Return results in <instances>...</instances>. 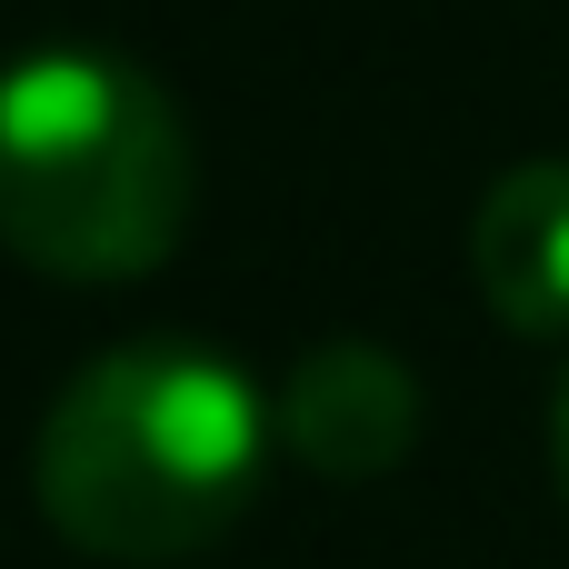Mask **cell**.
Instances as JSON below:
<instances>
[{"label": "cell", "mask_w": 569, "mask_h": 569, "mask_svg": "<svg viewBox=\"0 0 569 569\" xmlns=\"http://www.w3.org/2000/svg\"><path fill=\"white\" fill-rule=\"evenodd\" d=\"M190 130L120 50L0 60V250L50 280H140L190 230Z\"/></svg>", "instance_id": "7a4b0ae2"}, {"label": "cell", "mask_w": 569, "mask_h": 569, "mask_svg": "<svg viewBox=\"0 0 569 569\" xmlns=\"http://www.w3.org/2000/svg\"><path fill=\"white\" fill-rule=\"evenodd\" d=\"M270 460V410L200 340H120L40 410L30 490L80 560L170 569L230 540Z\"/></svg>", "instance_id": "6da1fadb"}, {"label": "cell", "mask_w": 569, "mask_h": 569, "mask_svg": "<svg viewBox=\"0 0 569 569\" xmlns=\"http://www.w3.org/2000/svg\"><path fill=\"white\" fill-rule=\"evenodd\" d=\"M280 440L320 480H390L420 440V380L380 340H320L290 360L280 390Z\"/></svg>", "instance_id": "3957f363"}, {"label": "cell", "mask_w": 569, "mask_h": 569, "mask_svg": "<svg viewBox=\"0 0 569 569\" xmlns=\"http://www.w3.org/2000/svg\"><path fill=\"white\" fill-rule=\"evenodd\" d=\"M550 470H560V500H569V380H560V400H550Z\"/></svg>", "instance_id": "5b68a950"}, {"label": "cell", "mask_w": 569, "mask_h": 569, "mask_svg": "<svg viewBox=\"0 0 569 569\" xmlns=\"http://www.w3.org/2000/svg\"><path fill=\"white\" fill-rule=\"evenodd\" d=\"M470 280L520 340H569V160H520L470 220Z\"/></svg>", "instance_id": "277c9868"}]
</instances>
